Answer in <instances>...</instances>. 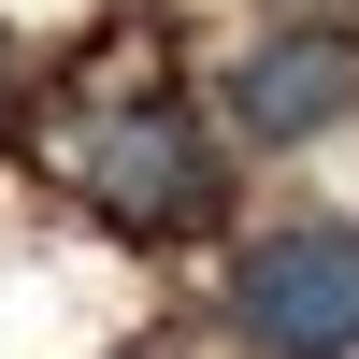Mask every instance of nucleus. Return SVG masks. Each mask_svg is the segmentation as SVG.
<instances>
[{
	"label": "nucleus",
	"instance_id": "1",
	"mask_svg": "<svg viewBox=\"0 0 359 359\" xmlns=\"http://www.w3.org/2000/svg\"><path fill=\"white\" fill-rule=\"evenodd\" d=\"M230 316H245L259 359H345L359 345V230L316 216V230L245 245V259H230Z\"/></svg>",
	"mask_w": 359,
	"mask_h": 359
},
{
	"label": "nucleus",
	"instance_id": "2",
	"mask_svg": "<svg viewBox=\"0 0 359 359\" xmlns=\"http://www.w3.org/2000/svg\"><path fill=\"white\" fill-rule=\"evenodd\" d=\"M86 201H101L115 230H187L201 201H216V144L187 130L172 101H130V115H86Z\"/></svg>",
	"mask_w": 359,
	"mask_h": 359
},
{
	"label": "nucleus",
	"instance_id": "3",
	"mask_svg": "<svg viewBox=\"0 0 359 359\" xmlns=\"http://www.w3.org/2000/svg\"><path fill=\"white\" fill-rule=\"evenodd\" d=\"M359 115V43L345 29H273V43H245V72H230V130L245 144H316Z\"/></svg>",
	"mask_w": 359,
	"mask_h": 359
}]
</instances>
